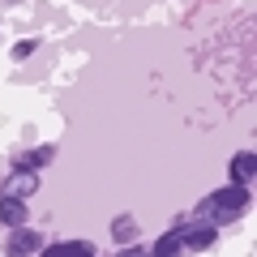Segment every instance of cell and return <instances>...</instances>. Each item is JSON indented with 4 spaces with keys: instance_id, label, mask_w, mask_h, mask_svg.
I'll use <instances>...</instances> for the list:
<instances>
[{
    "instance_id": "1",
    "label": "cell",
    "mask_w": 257,
    "mask_h": 257,
    "mask_svg": "<svg viewBox=\"0 0 257 257\" xmlns=\"http://www.w3.org/2000/svg\"><path fill=\"white\" fill-rule=\"evenodd\" d=\"M244 206H248V189H244V184H231V189H219V193H210V197H202L197 219L210 223V227H219V223L240 219V210H244Z\"/></svg>"
},
{
    "instance_id": "2",
    "label": "cell",
    "mask_w": 257,
    "mask_h": 257,
    "mask_svg": "<svg viewBox=\"0 0 257 257\" xmlns=\"http://www.w3.org/2000/svg\"><path fill=\"white\" fill-rule=\"evenodd\" d=\"M43 248V240H39V231H13L9 236V257H30V253H39Z\"/></svg>"
},
{
    "instance_id": "3",
    "label": "cell",
    "mask_w": 257,
    "mask_h": 257,
    "mask_svg": "<svg viewBox=\"0 0 257 257\" xmlns=\"http://www.w3.org/2000/svg\"><path fill=\"white\" fill-rule=\"evenodd\" d=\"M30 193H35V172H13L9 180H5V197H18V202H26Z\"/></svg>"
},
{
    "instance_id": "4",
    "label": "cell",
    "mask_w": 257,
    "mask_h": 257,
    "mask_svg": "<svg viewBox=\"0 0 257 257\" xmlns=\"http://www.w3.org/2000/svg\"><path fill=\"white\" fill-rule=\"evenodd\" d=\"M43 257H94L90 240H64V244H47Z\"/></svg>"
},
{
    "instance_id": "5",
    "label": "cell",
    "mask_w": 257,
    "mask_h": 257,
    "mask_svg": "<svg viewBox=\"0 0 257 257\" xmlns=\"http://www.w3.org/2000/svg\"><path fill=\"white\" fill-rule=\"evenodd\" d=\"M180 240H184V248H210V244H214V227H210V223L184 227V231H180Z\"/></svg>"
},
{
    "instance_id": "6",
    "label": "cell",
    "mask_w": 257,
    "mask_h": 257,
    "mask_svg": "<svg viewBox=\"0 0 257 257\" xmlns=\"http://www.w3.org/2000/svg\"><path fill=\"white\" fill-rule=\"evenodd\" d=\"M0 219L9 223V227H26V202H18V197H0Z\"/></svg>"
},
{
    "instance_id": "7",
    "label": "cell",
    "mask_w": 257,
    "mask_h": 257,
    "mask_svg": "<svg viewBox=\"0 0 257 257\" xmlns=\"http://www.w3.org/2000/svg\"><path fill=\"white\" fill-rule=\"evenodd\" d=\"M253 172H257V159L248 155V150H240V155L231 159V180H236V184H248V180H253Z\"/></svg>"
},
{
    "instance_id": "8",
    "label": "cell",
    "mask_w": 257,
    "mask_h": 257,
    "mask_svg": "<svg viewBox=\"0 0 257 257\" xmlns=\"http://www.w3.org/2000/svg\"><path fill=\"white\" fill-rule=\"evenodd\" d=\"M155 257H184L180 231H163V236H159V244H155Z\"/></svg>"
},
{
    "instance_id": "9",
    "label": "cell",
    "mask_w": 257,
    "mask_h": 257,
    "mask_svg": "<svg viewBox=\"0 0 257 257\" xmlns=\"http://www.w3.org/2000/svg\"><path fill=\"white\" fill-rule=\"evenodd\" d=\"M52 159H56V146H39V150H30V155L26 159H22V172H35V167H43V163H52Z\"/></svg>"
},
{
    "instance_id": "10",
    "label": "cell",
    "mask_w": 257,
    "mask_h": 257,
    "mask_svg": "<svg viewBox=\"0 0 257 257\" xmlns=\"http://www.w3.org/2000/svg\"><path fill=\"white\" fill-rule=\"evenodd\" d=\"M111 231H116L120 244H133V240H138V227H133V219H116V227H111Z\"/></svg>"
},
{
    "instance_id": "11",
    "label": "cell",
    "mask_w": 257,
    "mask_h": 257,
    "mask_svg": "<svg viewBox=\"0 0 257 257\" xmlns=\"http://www.w3.org/2000/svg\"><path fill=\"white\" fill-rule=\"evenodd\" d=\"M30 52H35V39H22V43L18 47H13V60H26V56Z\"/></svg>"
},
{
    "instance_id": "12",
    "label": "cell",
    "mask_w": 257,
    "mask_h": 257,
    "mask_svg": "<svg viewBox=\"0 0 257 257\" xmlns=\"http://www.w3.org/2000/svg\"><path fill=\"white\" fill-rule=\"evenodd\" d=\"M116 257H142V248H138V244H128V248H120Z\"/></svg>"
}]
</instances>
